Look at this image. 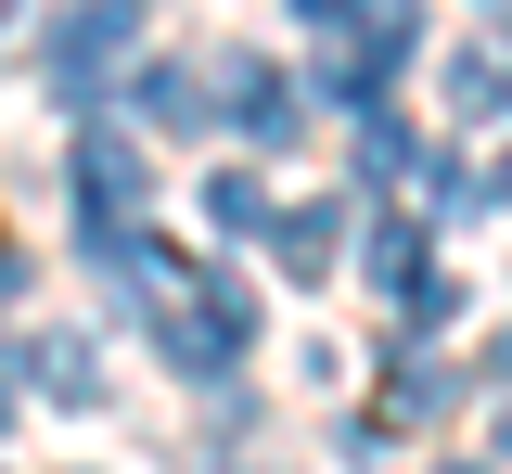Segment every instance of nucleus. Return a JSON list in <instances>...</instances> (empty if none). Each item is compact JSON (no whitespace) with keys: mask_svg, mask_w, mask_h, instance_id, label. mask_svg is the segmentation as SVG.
Here are the masks:
<instances>
[{"mask_svg":"<svg viewBox=\"0 0 512 474\" xmlns=\"http://www.w3.org/2000/svg\"><path fill=\"white\" fill-rule=\"evenodd\" d=\"M77 244H116L128 218H141V193H154V167H141V141L128 129H77Z\"/></svg>","mask_w":512,"mask_h":474,"instance_id":"1","label":"nucleus"},{"mask_svg":"<svg viewBox=\"0 0 512 474\" xmlns=\"http://www.w3.org/2000/svg\"><path fill=\"white\" fill-rule=\"evenodd\" d=\"M128 65V0H77V13H52L39 26V77L52 90H90V77Z\"/></svg>","mask_w":512,"mask_h":474,"instance_id":"2","label":"nucleus"},{"mask_svg":"<svg viewBox=\"0 0 512 474\" xmlns=\"http://www.w3.org/2000/svg\"><path fill=\"white\" fill-rule=\"evenodd\" d=\"M13 385L90 410V398H103V359H90V334H64V321H26V334H13Z\"/></svg>","mask_w":512,"mask_h":474,"instance_id":"3","label":"nucleus"},{"mask_svg":"<svg viewBox=\"0 0 512 474\" xmlns=\"http://www.w3.org/2000/svg\"><path fill=\"white\" fill-rule=\"evenodd\" d=\"M218 103H231V129H244L256 154H269V141H295V77L256 65V52H231V65H218Z\"/></svg>","mask_w":512,"mask_h":474,"instance_id":"4","label":"nucleus"},{"mask_svg":"<svg viewBox=\"0 0 512 474\" xmlns=\"http://www.w3.org/2000/svg\"><path fill=\"white\" fill-rule=\"evenodd\" d=\"M500 103H512V26H500V39H461V52H448V116H461V129H487Z\"/></svg>","mask_w":512,"mask_h":474,"instance_id":"5","label":"nucleus"},{"mask_svg":"<svg viewBox=\"0 0 512 474\" xmlns=\"http://www.w3.org/2000/svg\"><path fill=\"white\" fill-rule=\"evenodd\" d=\"M333 231H346V205H282V218H269L282 282H320V270H333Z\"/></svg>","mask_w":512,"mask_h":474,"instance_id":"6","label":"nucleus"},{"mask_svg":"<svg viewBox=\"0 0 512 474\" xmlns=\"http://www.w3.org/2000/svg\"><path fill=\"white\" fill-rule=\"evenodd\" d=\"M359 231H372L359 270H372L384 295H423V282H436V270H423V218H359Z\"/></svg>","mask_w":512,"mask_h":474,"instance_id":"7","label":"nucleus"},{"mask_svg":"<svg viewBox=\"0 0 512 474\" xmlns=\"http://www.w3.org/2000/svg\"><path fill=\"white\" fill-rule=\"evenodd\" d=\"M192 116H205V90H192L180 65H141V77H128V129H192Z\"/></svg>","mask_w":512,"mask_h":474,"instance_id":"8","label":"nucleus"},{"mask_svg":"<svg viewBox=\"0 0 512 474\" xmlns=\"http://www.w3.org/2000/svg\"><path fill=\"white\" fill-rule=\"evenodd\" d=\"M205 218H218V231H269V205H256V167H218V180H205Z\"/></svg>","mask_w":512,"mask_h":474,"instance_id":"9","label":"nucleus"},{"mask_svg":"<svg viewBox=\"0 0 512 474\" xmlns=\"http://www.w3.org/2000/svg\"><path fill=\"white\" fill-rule=\"evenodd\" d=\"M295 13H308V26H333V39H346V26H372L359 0H295Z\"/></svg>","mask_w":512,"mask_h":474,"instance_id":"10","label":"nucleus"},{"mask_svg":"<svg viewBox=\"0 0 512 474\" xmlns=\"http://www.w3.org/2000/svg\"><path fill=\"white\" fill-rule=\"evenodd\" d=\"M474 13H512V0H474Z\"/></svg>","mask_w":512,"mask_h":474,"instance_id":"11","label":"nucleus"},{"mask_svg":"<svg viewBox=\"0 0 512 474\" xmlns=\"http://www.w3.org/2000/svg\"><path fill=\"white\" fill-rule=\"evenodd\" d=\"M448 474H474V462H448Z\"/></svg>","mask_w":512,"mask_h":474,"instance_id":"12","label":"nucleus"},{"mask_svg":"<svg viewBox=\"0 0 512 474\" xmlns=\"http://www.w3.org/2000/svg\"><path fill=\"white\" fill-rule=\"evenodd\" d=\"M500 359H512V346H500Z\"/></svg>","mask_w":512,"mask_h":474,"instance_id":"13","label":"nucleus"}]
</instances>
